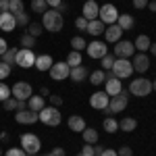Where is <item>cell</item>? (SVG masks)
<instances>
[{"mask_svg":"<svg viewBox=\"0 0 156 156\" xmlns=\"http://www.w3.org/2000/svg\"><path fill=\"white\" fill-rule=\"evenodd\" d=\"M62 25H65V17H62L56 9H48V11L42 15V27L48 29V31H52V34L60 31Z\"/></svg>","mask_w":156,"mask_h":156,"instance_id":"1","label":"cell"},{"mask_svg":"<svg viewBox=\"0 0 156 156\" xmlns=\"http://www.w3.org/2000/svg\"><path fill=\"white\" fill-rule=\"evenodd\" d=\"M37 117H40V121L44 125H48V127H56V125H60V121H62L60 110L56 106H44L37 112Z\"/></svg>","mask_w":156,"mask_h":156,"instance_id":"2","label":"cell"},{"mask_svg":"<svg viewBox=\"0 0 156 156\" xmlns=\"http://www.w3.org/2000/svg\"><path fill=\"white\" fill-rule=\"evenodd\" d=\"M129 92L137 98L150 96V92H152V81L146 79V77H137V79H133L131 83H129Z\"/></svg>","mask_w":156,"mask_h":156,"instance_id":"3","label":"cell"},{"mask_svg":"<svg viewBox=\"0 0 156 156\" xmlns=\"http://www.w3.org/2000/svg\"><path fill=\"white\" fill-rule=\"evenodd\" d=\"M110 71L115 73L117 79H127V77H131V75H133V65H131V60H129V58H117Z\"/></svg>","mask_w":156,"mask_h":156,"instance_id":"4","label":"cell"},{"mask_svg":"<svg viewBox=\"0 0 156 156\" xmlns=\"http://www.w3.org/2000/svg\"><path fill=\"white\" fill-rule=\"evenodd\" d=\"M125 108H127V92L123 90L117 96H110V102H108V106L104 108V112H106L108 117H112L115 112H121V110H125Z\"/></svg>","mask_w":156,"mask_h":156,"instance_id":"5","label":"cell"},{"mask_svg":"<svg viewBox=\"0 0 156 156\" xmlns=\"http://www.w3.org/2000/svg\"><path fill=\"white\" fill-rule=\"evenodd\" d=\"M21 148H23L29 156H34V154L40 152L42 142H40V137L34 135V133H23V135H21Z\"/></svg>","mask_w":156,"mask_h":156,"instance_id":"6","label":"cell"},{"mask_svg":"<svg viewBox=\"0 0 156 156\" xmlns=\"http://www.w3.org/2000/svg\"><path fill=\"white\" fill-rule=\"evenodd\" d=\"M98 19L102 21L104 25H112L117 23V19H119V11H117V6L115 4H102L100 6V15H98Z\"/></svg>","mask_w":156,"mask_h":156,"instance_id":"7","label":"cell"},{"mask_svg":"<svg viewBox=\"0 0 156 156\" xmlns=\"http://www.w3.org/2000/svg\"><path fill=\"white\" fill-rule=\"evenodd\" d=\"M15 65L21 67V69L34 67V65H36V54H34V50H27V48L17 50V60H15Z\"/></svg>","mask_w":156,"mask_h":156,"instance_id":"8","label":"cell"},{"mask_svg":"<svg viewBox=\"0 0 156 156\" xmlns=\"http://www.w3.org/2000/svg\"><path fill=\"white\" fill-rule=\"evenodd\" d=\"M11 96L17 98V100H29L34 96V90L27 81H17V83L11 87Z\"/></svg>","mask_w":156,"mask_h":156,"instance_id":"9","label":"cell"},{"mask_svg":"<svg viewBox=\"0 0 156 156\" xmlns=\"http://www.w3.org/2000/svg\"><path fill=\"white\" fill-rule=\"evenodd\" d=\"M69 73H71V67L67 65V60H65V62H54V65L50 67V77H52L54 81L69 79Z\"/></svg>","mask_w":156,"mask_h":156,"instance_id":"10","label":"cell"},{"mask_svg":"<svg viewBox=\"0 0 156 156\" xmlns=\"http://www.w3.org/2000/svg\"><path fill=\"white\" fill-rule=\"evenodd\" d=\"M133 50H135L133 42L119 40V42L115 44V56H117V58H129V56H133Z\"/></svg>","mask_w":156,"mask_h":156,"instance_id":"11","label":"cell"},{"mask_svg":"<svg viewBox=\"0 0 156 156\" xmlns=\"http://www.w3.org/2000/svg\"><path fill=\"white\" fill-rule=\"evenodd\" d=\"M87 54L92 56V58H102V56H106L108 54V46L106 42H100V40H94L92 44H87Z\"/></svg>","mask_w":156,"mask_h":156,"instance_id":"12","label":"cell"},{"mask_svg":"<svg viewBox=\"0 0 156 156\" xmlns=\"http://www.w3.org/2000/svg\"><path fill=\"white\" fill-rule=\"evenodd\" d=\"M15 121H17L19 125H34L36 121H40V117H37V112L25 108V110H17V112H15Z\"/></svg>","mask_w":156,"mask_h":156,"instance_id":"13","label":"cell"},{"mask_svg":"<svg viewBox=\"0 0 156 156\" xmlns=\"http://www.w3.org/2000/svg\"><path fill=\"white\" fill-rule=\"evenodd\" d=\"M108 102H110V96H108L106 92H94L90 96V106L96 108V110H104L108 106Z\"/></svg>","mask_w":156,"mask_h":156,"instance_id":"14","label":"cell"},{"mask_svg":"<svg viewBox=\"0 0 156 156\" xmlns=\"http://www.w3.org/2000/svg\"><path fill=\"white\" fill-rule=\"evenodd\" d=\"M131 65H133V71L146 73L148 69H150V58H148V54H146V52H140V54H135V56H133Z\"/></svg>","mask_w":156,"mask_h":156,"instance_id":"15","label":"cell"},{"mask_svg":"<svg viewBox=\"0 0 156 156\" xmlns=\"http://www.w3.org/2000/svg\"><path fill=\"white\" fill-rule=\"evenodd\" d=\"M121 36H123V29H121L117 23L108 25L106 29H104V40H106L108 44H117V42L121 40Z\"/></svg>","mask_w":156,"mask_h":156,"instance_id":"16","label":"cell"},{"mask_svg":"<svg viewBox=\"0 0 156 156\" xmlns=\"http://www.w3.org/2000/svg\"><path fill=\"white\" fill-rule=\"evenodd\" d=\"M83 19H87V21H94V19H98V15H100V6H98L94 0H85V4H83Z\"/></svg>","mask_w":156,"mask_h":156,"instance_id":"17","label":"cell"},{"mask_svg":"<svg viewBox=\"0 0 156 156\" xmlns=\"http://www.w3.org/2000/svg\"><path fill=\"white\" fill-rule=\"evenodd\" d=\"M17 27V21H15V15L12 12H0V31H12Z\"/></svg>","mask_w":156,"mask_h":156,"instance_id":"18","label":"cell"},{"mask_svg":"<svg viewBox=\"0 0 156 156\" xmlns=\"http://www.w3.org/2000/svg\"><path fill=\"white\" fill-rule=\"evenodd\" d=\"M104 92H106L108 96H117L123 92V85H121V79L117 77H112V79H106L104 81Z\"/></svg>","mask_w":156,"mask_h":156,"instance_id":"19","label":"cell"},{"mask_svg":"<svg viewBox=\"0 0 156 156\" xmlns=\"http://www.w3.org/2000/svg\"><path fill=\"white\" fill-rule=\"evenodd\" d=\"M54 65V60H52V56L50 54H37L36 56V67L37 71H50V67Z\"/></svg>","mask_w":156,"mask_h":156,"instance_id":"20","label":"cell"},{"mask_svg":"<svg viewBox=\"0 0 156 156\" xmlns=\"http://www.w3.org/2000/svg\"><path fill=\"white\" fill-rule=\"evenodd\" d=\"M67 125H69V129L75 131V133H81L85 127H87V125H85V121H83V117H79V115H71L69 121H67Z\"/></svg>","mask_w":156,"mask_h":156,"instance_id":"21","label":"cell"},{"mask_svg":"<svg viewBox=\"0 0 156 156\" xmlns=\"http://www.w3.org/2000/svg\"><path fill=\"white\" fill-rule=\"evenodd\" d=\"M87 77H90V73H87V69H85L83 65H79V67H73L71 73H69V79H71V81H75V83L83 81V79H87Z\"/></svg>","mask_w":156,"mask_h":156,"instance_id":"22","label":"cell"},{"mask_svg":"<svg viewBox=\"0 0 156 156\" xmlns=\"http://www.w3.org/2000/svg\"><path fill=\"white\" fill-rule=\"evenodd\" d=\"M104 29H106V25L102 23L100 19H94V21H90V23H87V29H85V31H87L90 36L98 37L100 34H104Z\"/></svg>","mask_w":156,"mask_h":156,"instance_id":"23","label":"cell"},{"mask_svg":"<svg viewBox=\"0 0 156 156\" xmlns=\"http://www.w3.org/2000/svg\"><path fill=\"white\" fill-rule=\"evenodd\" d=\"M44 106H46V100H44V96H36V94H34V96L27 100V108H29V110H34V112H40Z\"/></svg>","mask_w":156,"mask_h":156,"instance_id":"24","label":"cell"},{"mask_svg":"<svg viewBox=\"0 0 156 156\" xmlns=\"http://www.w3.org/2000/svg\"><path fill=\"white\" fill-rule=\"evenodd\" d=\"M117 25H119L123 31H127V29H133V25H135V19H133L131 15L123 12V15H119V19H117Z\"/></svg>","mask_w":156,"mask_h":156,"instance_id":"25","label":"cell"},{"mask_svg":"<svg viewBox=\"0 0 156 156\" xmlns=\"http://www.w3.org/2000/svg\"><path fill=\"white\" fill-rule=\"evenodd\" d=\"M133 46H135V50H140V52H146V50H150L152 42H150V37H148V36H144V34H142V36L135 37Z\"/></svg>","mask_w":156,"mask_h":156,"instance_id":"26","label":"cell"},{"mask_svg":"<svg viewBox=\"0 0 156 156\" xmlns=\"http://www.w3.org/2000/svg\"><path fill=\"white\" fill-rule=\"evenodd\" d=\"M137 127V121L133 119V117H125L123 121H119V129L121 131H127V133H131L133 129Z\"/></svg>","mask_w":156,"mask_h":156,"instance_id":"27","label":"cell"},{"mask_svg":"<svg viewBox=\"0 0 156 156\" xmlns=\"http://www.w3.org/2000/svg\"><path fill=\"white\" fill-rule=\"evenodd\" d=\"M81 135H83V142L85 144H98V131L96 129H92V127H85L83 131H81Z\"/></svg>","mask_w":156,"mask_h":156,"instance_id":"28","label":"cell"},{"mask_svg":"<svg viewBox=\"0 0 156 156\" xmlns=\"http://www.w3.org/2000/svg\"><path fill=\"white\" fill-rule=\"evenodd\" d=\"M81 62H83V58H81V52H77V50H71V52L67 54V65H69L71 69H73V67H79Z\"/></svg>","mask_w":156,"mask_h":156,"instance_id":"29","label":"cell"},{"mask_svg":"<svg viewBox=\"0 0 156 156\" xmlns=\"http://www.w3.org/2000/svg\"><path fill=\"white\" fill-rule=\"evenodd\" d=\"M104 81H106V73H104V71L98 69V71L90 73V83H92V85H100V83H104Z\"/></svg>","mask_w":156,"mask_h":156,"instance_id":"30","label":"cell"},{"mask_svg":"<svg viewBox=\"0 0 156 156\" xmlns=\"http://www.w3.org/2000/svg\"><path fill=\"white\" fill-rule=\"evenodd\" d=\"M102 127H104V131H106V133H115L117 129H119V121L115 119V117H106L104 123H102Z\"/></svg>","mask_w":156,"mask_h":156,"instance_id":"31","label":"cell"},{"mask_svg":"<svg viewBox=\"0 0 156 156\" xmlns=\"http://www.w3.org/2000/svg\"><path fill=\"white\" fill-rule=\"evenodd\" d=\"M71 48L77 50V52H81V50L87 48V42H85L81 36H75V37H71Z\"/></svg>","mask_w":156,"mask_h":156,"instance_id":"32","label":"cell"},{"mask_svg":"<svg viewBox=\"0 0 156 156\" xmlns=\"http://www.w3.org/2000/svg\"><path fill=\"white\" fill-rule=\"evenodd\" d=\"M31 11L44 15V12L48 11V2L46 0H31Z\"/></svg>","mask_w":156,"mask_h":156,"instance_id":"33","label":"cell"},{"mask_svg":"<svg viewBox=\"0 0 156 156\" xmlns=\"http://www.w3.org/2000/svg\"><path fill=\"white\" fill-rule=\"evenodd\" d=\"M15 60H17V48H9L4 54H2V62H6V65H15Z\"/></svg>","mask_w":156,"mask_h":156,"instance_id":"34","label":"cell"},{"mask_svg":"<svg viewBox=\"0 0 156 156\" xmlns=\"http://www.w3.org/2000/svg\"><path fill=\"white\" fill-rule=\"evenodd\" d=\"M42 31H44L42 23H29V25H27V34H29L31 37H40V36H42Z\"/></svg>","mask_w":156,"mask_h":156,"instance_id":"35","label":"cell"},{"mask_svg":"<svg viewBox=\"0 0 156 156\" xmlns=\"http://www.w3.org/2000/svg\"><path fill=\"white\" fill-rule=\"evenodd\" d=\"M9 12H12V15L23 12V0H9Z\"/></svg>","mask_w":156,"mask_h":156,"instance_id":"36","label":"cell"},{"mask_svg":"<svg viewBox=\"0 0 156 156\" xmlns=\"http://www.w3.org/2000/svg\"><path fill=\"white\" fill-rule=\"evenodd\" d=\"M115 60H117L115 54H106V56H102V58H100L102 69H104V71H110V69H112V65H115Z\"/></svg>","mask_w":156,"mask_h":156,"instance_id":"37","label":"cell"},{"mask_svg":"<svg viewBox=\"0 0 156 156\" xmlns=\"http://www.w3.org/2000/svg\"><path fill=\"white\" fill-rule=\"evenodd\" d=\"M21 46L27 50H34V46H36V37H31L29 34H23L21 36Z\"/></svg>","mask_w":156,"mask_h":156,"instance_id":"38","label":"cell"},{"mask_svg":"<svg viewBox=\"0 0 156 156\" xmlns=\"http://www.w3.org/2000/svg\"><path fill=\"white\" fill-rule=\"evenodd\" d=\"M9 98H11V87L4 83V81H0V102H4Z\"/></svg>","mask_w":156,"mask_h":156,"instance_id":"39","label":"cell"},{"mask_svg":"<svg viewBox=\"0 0 156 156\" xmlns=\"http://www.w3.org/2000/svg\"><path fill=\"white\" fill-rule=\"evenodd\" d=\"M15 21H17V25H21V27H27L29 25V15L27 12H19V15H15Z\"/></svg>","mask_w":156,"mask_h":156,"instance_id":"40","label":"cell"},{"mask_svg":"<svg viewBox=\"0 0 156 156\" xmlns=\"http://www.w3.org/2000/svg\"><path fill=\"white\" fill-rule=\"evenodd\" d=\"M11 65H6V62H2V60H0V79H6V77H9V75H11Z\"/></svg>","mask_w":156,"mask_h":156,"instance_id":"41","label":"cell"},{"mask_svg":"<svg viewBox=\"0 0 156 156\" xmlns=\"http://www.w3.org/2000/svg\"><path fill=\"white\" fill-rule=\"evenodd\" d=\"M2 106H4V110H17V98H9V100H4L2 102Z\"/></svg>","mask_w":156,"mask_h":156,"instance_id":"42","label":"cell"},{"mask_svg":"<svg viewBox=\"0 0 156 156\" xmlns=\"http://www.w3.org/2000/svg\"><path fill=\"white\" fill-rule=\"evenodd\" d=\"M4 156H27V152H25L23 148H9Z\"/></svg>","mask_w":156,"mask_h":156,"instance_id":"43","label":"cell"},{"mask_svg":"<svg viewBox=\"0 0 156 156\" xmlns=\"http://www.w3.org/2000/svg\"><path fill=\"white\" fill-rule=\"evenodd\" d=\"M87 23H90V21L83 19V17H77V19H75V27H77L79 31H85V29H87Z\"/></svg>","mask_w":156,"mask_h":156,"instance_id":"44","label":"cell"},{"mask_svg":"<svg viewBox=\"0 0 156 156\" xmlns=\"http://www.w3.org/2000/svg\"><path fill=\"white\" fill-rule=\"evenodd\" d=\"M81 156H94V146L92 144H85L83 148H81V152H79Z\"/></svg>","mask_w":156,"mask_h":156,"instance_id":"45","label":"cell"},{"mask_svg":"<svg viewBox=\"0 0 156 156\" xmlns=\"http://www.w3.org/2000/svg\"><path fill=\"white\" fill-rule=\"evenodd\" d=\"M60 104H62V98H60V96H54V94H50V106H56V108H58Z\"/></svg>","mask_w":156,"mask_h":156,"instance_id":"46","label":"cell"},{"mask_svg":"<svg viewBox=\"0 0 156 156\" xmlns=\"http://www.w3.org/2000/svg\"><path fill=\"white\" fill-rule=\"evenodd\" d=\"M117 154H119V156H133V152H131V148H129V146H123V148L117 150Z\"/></svg>","mask_w":156,"mask_h":156,"instance_id":"47","label":"cell"},{"mask_svg":"<svg viewBox=\"0 0 156 156\" xmlns=\"http://www.w3.org/2000/svg\"><path fill=\"white\" fill-rule=\"evenodd\" d=\"M150 0H133V9H146Z\"/></svg>","mask_w":156,"mask_h":156,"instance_id":"48","label":"cell"},{"mask_svg":"<svg viewBox=\"0 0 156 156\" xmlns=\"http://www.w3.org/2000/svg\"><path fill=\"white\" fill-rule=\"evenodd\" d=\"M48 156H67V152H65L62 148H54V150H50Z\"/></svg>","mask_w":156,"mask_h":156,"instance_id":"49","label":"cell"},{"mask_svg":"<svg viewBox=\"0 0 156 156\" xmlns=\"http://www.w3.org/2000/svg\"><path fill=\"white\" fill-rule=\"evenodd\" d=\"M6 50H9V44H6V40H4V37H0V56H2Z\"/></svg>","mask_w":156,"mask_h":156,"instance_id":"50","label":"cell"},{"mask_svg":"<svg viewBox=\"0 0 156 156\" xmlns=\"http://www.w3.org/2000/svg\"><path fill=\"white\" fill-rule=\"evenodd\" d=\"M100 156H119V154H117V150H110V148H104V152H102Z\"/></svg>","mask_w":156,"mask_h":156,"instance_id":"51","label":"cell"},{"mask_svg":"<svg viewBox=\"0 0 156 156\" xmlns=\"http://www.w3.org/2000/svg\"><path fill=\"white\" fill-rule=\"evenodd\" d=\"M9 11V0H0V12Z\"/></svg>","mask_w":156,"mask_h":156,"instance_id":"52","label":"cell"},{"mask_svg":"<svg viewBox=\"0 0 156 156\" xmlns=\"http://www.w3.org/2000/svg\"><path fill=\"white\" fill-rule=\"evenodd\" d=\"M46 2H48V6H50V9H58V4L62 2V0H46Z\"/></svg>","mask_w":156,"mask_h":156,"instance_id":"53","label":"cell"},{"mask_svg":"<svg viewBox=\"0 0 156 156\" xmlns=\"http://www.w3.org/2000/svg\"><path fill=\"white\" fill-rule=\"evenodd\" d=\"M56 11H58L60 15H62V12H67V11H69V6H67L65 2H60V4H58V9H56Z\"/></svg>","mask_w":156,"mask_h":156,"instance_id":"54","label":"cell"},{"mask_svg":"<svg viewBox=\"0 0 156 156\" xmlns=\"http://www.w3.org/2000/svg\"><path fill=\"white\" fill-rule=\"evenodd\" d=\"M102 152H104V148H102V146H96V144H94V156H100Z\"/></svg>","mask_w":156,"mask_h":156,"instance_id":"55","label":"cell"},{"mask_svg":"<svg viewBox=\"0 0 156 156\" xmlns=\"http://www.w3.org/2000/svg\"><path fill=\"white\" fill-rule=\"evenodd\" d=\"M148 4H150V11H152V12H156V0H150Z\"/></svg>","mask_w":156,"mask_h":156,"instance_id":"56","label":"cell"},{"mask_svg":"<svg viewBox=\"0 0 156 156\" xmlns=\"http://www.w3.org/2000/svg\"><path fill=\"white\" fill-rule=\"evenodd\" d=\"M40 94H42V96H48V94H50L48 87H42V90H40Z\"/></svg>","mask_w":156,"mask_h":156,"instance_id":"57","label":"cell"},{"mask_svg":"<svg viewBox=\"0 0 156 156\" xmlns=\"http://www.w3.org/2000/svg\"><path fill=\"white\" fill-rule=\"evenodd\" d=\"M150 52H152V54L156 56V42H152V46H150Z\"/></svg>","mask_w":156,"mask_h":156,"instance_id":"58","label":"cell"},{"mask_svg":"<svg viewBox=\"0 0 156 156\" xmlns=\"http://www.w3.org/2000/svg\"><path fill=\"white\" fill-rule=\"evenodd\" d=\"M152 90H154V92H156V79H154V81H152Z\"/></svg>","mask_w":156,"mask_h":156,"instance_id":"59","label":"cell"},{"mask_svg":"<svg viewBox=\"0 0 156 156\" xmlns=\"http://www.w3.org/2000/svg\"><path fill=\"white\" fill-rule=\"evenodd\" d=\"M27 156H29V154H27ZM34 156H40V154H34ZM46 156H48V154H46Z\"/></svg>","mask_w":156,"mask_h":156,"instance_id":"60","label":"cell"},{"mask_svg":"<svg viewBox=\"0 0 156 156\" xmlns=\"http://www.w3.org/2000/svg\"><path fill=\"white\" fill-rule=\"evenodd\" d=\"M0 156H2V150H0Z\"/></svg>","mask_w":156,"mask_h":156,"instance_id":"61","label":"cell"},{"mask_svg":"<svg viewBox=\"0 0 156 156\" xmlns=\"http://www.w3.org/2000/svg\"><path fill=\"white\" fill-rule=\"evenodd\" d=\"M77 156H81V154H77Z\"/></svg>","mask_w":156,"mask_h":156,"instance_id":"62","label":"cell"}]
</instances>
